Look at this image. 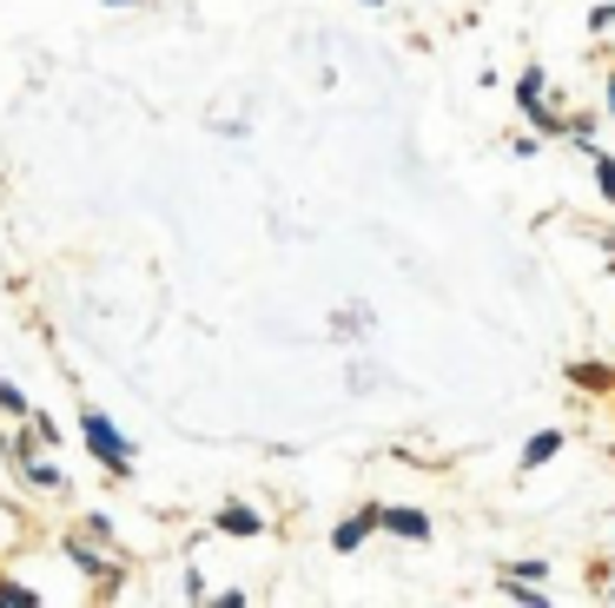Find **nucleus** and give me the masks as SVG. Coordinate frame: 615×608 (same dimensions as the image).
<instances>
[{
    "instance_id": "12",
    "label": "nucleus",
    "mask_w": 615,
    "mask_h": 608,
    "mask_svg": "<svg viewBox=\"0 0 615 608\" xmlns=\"http://www.w3.org/2000/svg\"><path fill=\"white\" fill-rule=\"evenodd\" d=\"M590 159H596V185L615 199V159H609V152H590Z\"/></svg>"
},
{
    "instance_id": "16",
    "label": "nucleus",
    "mask_w": 615,
    "mask_h": 608,
    "mask_svg": "<svg viewBox=\"0 0 615 608\" xmlns=\"http://www.w3.org/2000/svg\"><path fill=\"white\" fill-rule=\"evenodd\" d=\"M364 7H378V0H364Z\"/></svg>"
},
{
    "instance_id": "5",
    "label": "nucleus",
    "mask_w": 615,
    "mask_h": 608,
    "mask_svg": "<svg viewBox=\"0 0 615 608\" xmlns=\"http://www.w3.org/2000/svg\"><path fill=\"white\" fill-rule=\"evenodd\" d=\"M66 556H73V563H79L93 583H113V576H119L113 563H99V556H93V543H86V536H66Z\"/></svg>"
},
{
    "instance_id": "11",
    "label": "nucleus",
    "mask_w": 615,
    "mask_h": 608,
    "mask_svg": "<svg viewBox=\"0 0 615 608\" xmlns=\"http://www.w3.org/2000/svg\"><path fill=\"white\" fill-rule=\"evenodd\" d=\"M40 596L33 589H20V583H0V608H33Z\"/></svg>"
},
{
    "instance_id": "10",
    "label": "nucleus",
    "mask_w": 615,
    "mask_h": 608,
    "mask_svg": "<svg viewBox=\"0 0 615 608\" xmlns=\"http://www.w3.org/2000/svg\"><path fill=\"white\" fill-rule=\"evenodd\" d=\"M0 410H7V417H33V404H26V397L7 384V377H0Z\"/></svg>"
},
{
    "instance_id": "2",
    "label": "nucleus",
    "mask_w": 615,
    "mask_h": 608,
    "mask_svg": "<svg viewBox=\"0 0 615 608\" xmlns=\"http://www.w3.org/2000/svg\"><path fill=\"white\" fill-rule=\"evenodd\" d=\"M371 530H384V510H358V516H344L338 530H331V550L338 556H351V550H364V536Z\"/></svg>"
},
{
    "instance_id": "15",
    "label": "nucleus",
    "mask_w": 615,
    "mask_h": 608,
    "mask_svg": "<svg viewBox=\"0 0 615 608\" xmlns=\"http://www.w3.org/2000/svg\"><path fill=\"white\" fill-rule=\"evenodd\" d=\"M609 113H615V73H609Z\"/></svg>"
},
{
    "instance_id": "8",
    "label": "nucleus",
    "mask_w": 615,
    "mask_h": 608,
    "mask_svg": "<svg viewBox=\"0 0 615 608\" xmlns=\"http://www.w3.org/2000/svg\"><path fill=\"white\" fill-rule=\"evenodd\" d=\"M543 86H550V73H543V66H530V73L517 79V113H530V106H543Z\"/></svg>"
},
{
    "instance_id": "7",
    "label": "nucleus",
    "mask_w": 615,
    "mask_h": 608,
    "mask_svg": "<svg viewBox=\"0 0 615 608\" xmlns=\"http://www.w3.org/2000/svg\"><path fill=\"white\" fill-rule=\"evenodd\" d=\"M13 450L26 457V483H33V490H66V477H60L53 463H33V444H13Z\"/></svg>"
},
{
    "instance_id": "6",
    "label": "nucleus",
    "mask_w": 615,
    "mask_h": 608,
    "mask_svg": "<svg viewBox=\"0 0 615 608\" xmlns=\"http://www.w3.org/2000/svg\"><path fill=\"white\" fill-rule=\"evenodd\" d=\"M556 450H563V430H543V437H530V444H523V470H543Z\"/></svg>"
},
{
    "instance_id": "1",
    "label": "nucleus",
    "mask_w": 615,
    "mask_h": 608,
    "mask_svg": "<svg viewBox=\"0 0 615 608\" xmlns=\"http://www.w3.org/2000/svg\"><path fill=\"white\" fill-rule=\"evenodd\" d=\"M79 424H86V444L99 450V463H106L113 477H126V470H132V444H126V437L113 430V417H99V410H86Z\"/></svg>"
},
{
    "instance_id": "14",
    "label": "nucleus",
    "mask_w": 615,
    "mask_h": 608,
    "mask_svg": "<svg viewBox=\"0 0 615 608\" xmlns=\"http://www.w3.org/2000/svg\"><path fill=\"white\" fill-rule=\"evenodd\" d=\"M106 7H139V0H106Z\"/></svg>"
},
{
    "instance_id": "13",
    "label": "nucleus",
    "mask_w": 615,
    "mask_h": 608,
    "mask_svg": "<svg viewBox=\"0 0 615 608\" xmlns=\"http://www.w3.org/2000/svg\"><path fill=\"white\" fill-rule=\"evenodd\" d=\"M13 530H20V516H13V510L0 503V550H13Z\"/></svg>"
},
{
    "instance_id": "4",
    "label": "nucleus",
    "mask_w": 615,
    "mask_h": 608,
    "mask_svg": "<svg viewBox=\"0 0 615 608\" xmlns=\"http://www.w3.org/2000/svg\"><path fill=\"white\" fill-rule=\"evenodd\" d=\"M384 530L404 536V543H431V516L424 510H384Z\"/></svg>"
},
{
    "instance_id": "9",
    "label": "nucleus",
    "mask_w": 615,
    "mask_h": 608,
    "mask_svg": "<svg viewBox=\"0 0 615 608\" xmlns=\"http://www.w3.org/2000/svg\"><path fill=\"white\" fill-rule=\"evenodd\" d=\"M570 384H583V391H615V371L609 364H570Z\"/></svg>"
},
{
    "instance_id": "3",
    "label": "nucleus",
    "mask_w": 615,
    "mask_h": 608,
    "mask_svg": "<svg viewBox=\"0 0 615 608\" xmlns=\"http://www.w3.org/2000/svg\"><path fill=\"white\" fill-rule=\"evenodd\" d=\"M219 536H265V516L245 510V503H225L219 510Z\"/></svg>"
}]
</instances>
